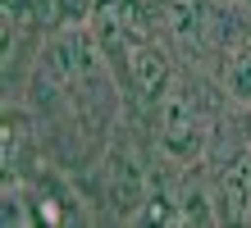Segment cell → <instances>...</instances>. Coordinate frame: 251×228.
<instances>
[{
  "label": "cell",
  "mask_w": 251,
  "mask_h": 228,
  "mask_svg": "<svg viewBox=\"0 0 251 228\" xmlns=\"http://www.w3.org/2000/svg\"><path fill=\"white\" fill-rule=\"evenodd\" d=\"M201 114H197V96L183 82H169L165 96H160V146L169 151L174 160H192L201 151Z\"/></svg>",
  "instance_id": "6da1fadb"
},
{
  "label": "cell",
  "mask_w": 251,
  "mask_h": 228,
  "mask_svg": "<svg viewBox=\"0 0 251 228\" xmlns=\"http://www.w3.org/2000/svg\"><path fill=\"white\" fill-rule=\"evenodd\" d=\"M128 78H132V91H142L146 101H160L165 87H169V59H165V51L137 46V51L128 55Z\"/></svg>",
  "instance_id": "7a4b0ae2"
},
{
  "label": "cell",
  "mask_w": 251,
  "mask_h": 228,
  "mask_svg": "<svg viewBox=\"0 0 251 228\" xmlns=\"http://www.w3.org/2000/svg\"><path fill=\"white\" fill-rule=\"evenodd\" d=\"M219 196H224L228 219H242L247 210H251V155H238L224 169V187H219Z\"/></svg>",
  "instance_id": "3957f363"
},
{
  "label": "cell",
  "mask_w": 251,
  "mask_h": 228,
  "mask_svg": "<svg viewBox=\"0 0 251 228\" xmlns=\"http://www.w3.org/2000/svg\"><path fill=\"white\" fill-rule=\"evenodd\" d=\"M224 87H228L233 101L251 105V41L228 51V59H224Z\"/></svg>",
  "instance_id": "277c9868"
},
{
  "label": "cell",
  "mask_w": 251,
  "mask_h": 228,
  "mask_svg": "<svg viewBox=\"0 0 251 228\" xmlns=\"http://www.w3.org/2000/svg\"><path fill=\"white\" fill-rule=\"evenodd\" d=\"M87 9H92V0H60L64 19H87Z\"/></svg>",
  "instance_id": "5b68a950"
}]
</instances>
